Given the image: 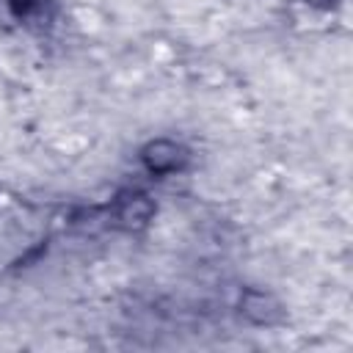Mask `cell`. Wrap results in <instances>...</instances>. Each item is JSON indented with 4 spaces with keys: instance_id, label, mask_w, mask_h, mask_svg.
<instances>
[{
    "instance_id": "1",
    "label": "cell",
    "mask_w": 353,
    "mask_h": 353,
    "mask_svg": "<svg viewBox=\"0 0 353 353\" xmlns=\"http://www.w3.org/2000/svg\"><path fill=\"white\" fill-rule=\"evenodd\" d=\"M143 160H146V165H149L152 171H171V168H176L179 149H176L174 143H168V141H157V143H152V146L146 149Z\"/></svg>"
}]
</instances>
